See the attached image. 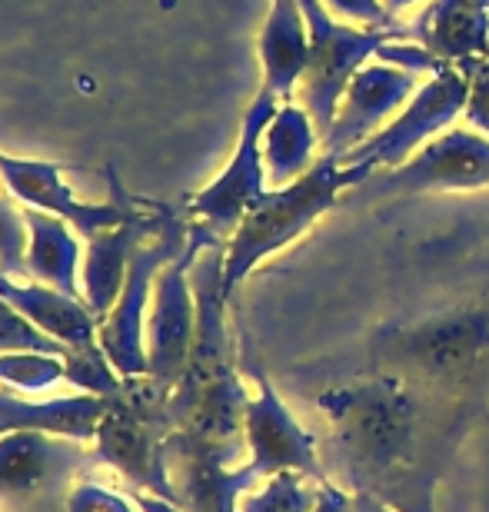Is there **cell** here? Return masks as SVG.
<instances>
[{
  "label": "cell",
  "mask_w": 489,
  "mask_h": 512,
  "mask_svg": "<svg viewBox=\"0 0 489 512\" xmlns=\"http://www.w3.org/2000/svg\"><path fill=\"white\" fill-rule=\"evenodd\" d=\"M317 406L333 423V449L353 493L396 512H433V489L476 406L433 396L393 376L330 389Z\"/></svg>",
  "instance_id": "cell-1"
},
{
  "label": "cell",
  "mask_w": 489,
  "mask_h": 512,
  "mask_svg": "<svg viewBox=\"0 0 489 512\" xmlns=\"http://www.w3.org/2000/svg\"><path fill=\"white\" fill-rule=\"evenodd\" d=\"M376 376L483 409L489 376V306H456L376 333Z\"/></svg>",
  "instance_id": "cell-2"
},
{
  "label": "cell",
  "mask_w": 489,
  "mask_h": 512,
  "mask_svg": "<svg viewBox=\"0 0 489 512\" xmlns=\"http://www.w3.org/2000/svg\"><path fill=\"white\" fill-rule=\"evenodd\" d=\"M373 173L376 170L370 163L343 167L330 153H320L317 163L300 180H293L290 187L263 193L257 207L247 210V217L240 220V227L227 240V256H223V293H227V300L267 256L290 247L326 210L336 207L340 190L360 187Z\"/></svg>",
  "instance_id": "cell-3"
},
{
  "label": "cell",
  "mask_w": 489,
  "mask_h": 512,
  "mask_svg": "<svg viewBox=\"0 0 489 512\" xmlns=\"http://www.w3.org/2000/svg\"><path fill=\"white\" fill-rule=\"evenodd\" d=\"M300 10L310 27V64L300 80V104L307 107L323 140L333 127L350 80L366 67V60L376 57L383 44H390L393 37H410V27L403 24L400 30H363L356 24H343L320 0H300Z\"/></svg>",
  "instance_id": "cell-4"
},
{
  "label": "cell",
  "mask_w": 489,
  "mask_h": 512,
  "mask_svg": "<svg viewBox=\"0 0 489 512\" xmlns=\"http://www.w3.org/2000/svg\"><path fill=\"white\" fill-rule=\"evenodd\" d=\"M97 463L84 443L67 436L14 429L0 436V503L14 512H64L70 489Z\"/></svg>",
  "instance_id": "cell-5"
},
{
  "label": "cell",
  "mask_w": 489,
  "mask_h": 512,
  "mask_svg": "<svg viewBox=\"0 0 489 512\" xmlns=\"http://www.w3.org/2000/svg\"><path fill=\"white\" fill-rule=\"evenodd\" d=\"M220 243L223 237H217L210 227L190 223L187 250L157 273L154 296H150V316L144 326V343L147 376H154L167 389H177L190 360L193 333H197V296H193L190 270L203 250L220 247Z\"/></svg>",
  "instance_id": "cell-6"
},
{
  "label": "cell",
  "mask_w": 489,
  "mask_h": 512,
  "mask_svg": "<svg viewBox=\"0 0 489 512\" xmlns=\"http://www.w3.org/2000/svg\"><path fill=\"white\" fill-rule=\"evenodd\" d=\"M187 243H190V223L173 210L157 237L137 247L114 310L100 320L97 343L124 380H130V376H147V343H144L147 313L144 310H150L157 273L170 260H177V256L187 250Z\"/></svg>",
  "instance_id": "cell-7"
},
{
  "label": "cell",
  "mask_w": 489,
  "mask_h": 512,
  "mask_svg": "<svg viewBox=\"0 0 489 512\" xmlns=\"http://www.w3.org/2000/svg\"><path fill=\"white\" fill-rule=\"evenodd\" d=\"M489 187V137L480 130H446L423 143L410 160L393 170L373 173L346 193V203H373L390 197L440 190Z\"/></svg>",
  "instance_id": "cell-8"
},
{
  "label": "cell",
  "mask_w": 489,
  "mask_h": 512,
  "mask_svg": "<svg viewBox=\"0 0 489 512\" xmlns=\"http://www.w3.org/2000/svg\"><path fill=\"white\" fill-rule=\"evenodd\" d=\"M223 256H227V243L203 250L190 270L193 296H197V333H193L187 370H183L180 383L170 393V403H167V416L173 429H180L187 423L193 406H197L213 386L227 380L230 373H237L233 370V356H230L227 320H223V310H227Z\"/></svg>",
  "instance_id": "cell-9"
},
{
  "label": "cell",
  "mask_w": 489,
  "mask_h": 512,
  "mask_svg": "<svg viewBox=\"0 0 489 512\" xmlns=\"http://www.w3.org/2000/svg\"><path fill=\"white\" fill-rule=\"evenodd\" d=\"M280 104V97H273L267 87H260V94L253 97V104L243 114L240 140L230 163L210 187L193 193L187 203V213H193L197 223L210 227L217 237H227V233L237 230L240 220L247 217V210L257 207L263 193L270 190L267 170H263V130H267Z\"/></svg>",
  "instance_id": "cell-10"
},
{
  "label": "cell",
  "mask_w": 489,
  "mask_h": 512,
  "mask_svg": "<svg viewBox=\"0 0 489 512\" xmlns=\"http://www.w3.org/2000/svg\"><path fill=\"white\" fill-rule=\"evenodd\" d=\"M470 100V74L453 64L443 74H436L430 84L420 87L413 100L386 124L376 137L360 143L346 157H340L343 167L353 163H370L373 170H393L413 157L423 143H430L436 133H443L456 117L466 110Z\"/></svg>",
  "instance_id": "cell-11"
},
{
  "label": "cell",
  "mask_w": 489,
  "mask_h": 512,
  "mask_svg": "<svg viewBox=\"0 0 489 512\" xmlns=\"http://www.w3.org/2000/svg\"><path fill=\"white\" fill-rule=\"evenodd\" d=\"M67 167L57 160H27V157H7L0 150V180L7 183V190L24 203V207H34L40 213H50V217H60L70 223L80 237H97L104 230H114L120 223H127L130 217H137L140 207L127 197L124 183L117 180V170L107 167V183L114 190V200L110 203H84L74 190L64 183Z\"/></svg>",
  "instance_id": "cell-12"
},
{
  "label": "cell",
  "mask_w": 489,
  "mask_h": 512,
  "mask_svg": "<svg viewBox=\"0 0 489 512\" xmlns=\"http://www.w3.org/2000/svg\"><path fill=\"white\" fill-rule=\"evenodd\" d=\"M163 456L183 512H240V499L260 483V473L250 463L227 469L237 456L187 429H173L163 443Z\"/></svg>",
  "instance_id": "cell-13"
},
{
  "label": "cell",
  "mask_w": 489,
  "mask_h": 512,
  "mask_svg": "<svg viewBox=\"0 0 489 512\" xmlns=\"http://www.w3.org/2000/svg\"><path fill=\"white\" fill-rule=\"evenodd\" d=\"M170 433V426L137 413L124 396H117L110 399L107 413L97 426L94 459L104 466H114L134 489L177 503V489L170 483L167 456H163V443H167Z\"/></svg>",
  "instance_id": "cell-14"
},
{
  "label": "cell",
  "mask_w": 489,
  "mask_h": 512,
  "mask_svg": "<svg viewBox=\"0 0 489 512\" xmlns=\"http://www.w3.org/2000/svg\"><path fill=\"white\" fill-rule=\"evenodd\" d=\"M416 90H420V80L410 70L380 64V60L366 64L350 80V87H346V94L340 100V110H336L333 127L320 140L323 153L340 160L350 150L360 147V143L376 137L386 127V120L400 114L406 100H413Z\"/></svg>",
  "instance_id": "cell-15"
},
{
  "label": "cell",
  "mask_w": 489,
  "mask_h": 512,
  "mask_svg": "<svg viewBox=\"0 0 489 512\" xmlns=\"http://www.w3.org/2000/svg\"><path fill=\"white\" fill-rule=\"evenodd\" d=\"M260 393L247 406V449L250 466L257 469L260 479L277 473H303L317 483H326V473L317 456V439L303 429L270 380L257 370Z\"/></svg>",
  "instance_id": "cell-16"
},
{
  "label": "cell",
  "mask_w": 489,
  "mask_h": 512,
  "mask_svg": "<svg viewBox=\"0 0 489 512\" xmlns=\"http://www.w3.org/2000/svg\"><path fill=\"white\" fill-rule=\"evenodd\" d=\"M170 207H157L140 210L137 217H130L127 223H120L114 230H104L97 237L87 240V260H84V303L87 310L104 320V316L114 310L120 286L127 280L130 260H134L137 247L147 237H157L163 230V223L170 217Z\"/></svg>",
  "instance_id": "cell-17"
},
{
  "label": "cell",
  "mask_w": 489,
  "mask_h": 512,
  "mask_svg": "<svg viewBox=\"0 0 489 512\" xmlns=\"http://www.w3.org/2000/svg\"><path fill=\"white\" fill-rule=\"evenodd\" d=\"M0 296L17 313H24L37 330L54 336L70 350H84V346L97 343L100 320L87 310L80 296H67L47 283H14L7 273H0Z\"/></svg>",
  "instance_id": "cell-18"
},
{
  "label": "cell",
  "mask_w": 489,
  "mask_h": 512,
  "mask_svg": "<svg viewBox=\"0 0 489 512\" xmlns=\"http://www.w3.org/2000/svg\"><path fill=\"white\" fill-rule=\"evenodd\" d=\"M260 64L263 87L287 104L310 64V27L300 0H273L267 24L260 30Z\"/></svg>",
  "instance_id": "cell-19"
},
{
  "label": "cell",
  "mask_w": 489,
  "mask_h": 512,
  "mask_svg": "<svg viewBox=\"0 0 489 512\" xmlns=\"http://www.w3.org/2000/svg\"><path fill=\"white\" fill-rule=\"evenodd\" d=\"M410 40L446 64L483 57L489 44V10L476 0H433L410 24Z\"/></svg>",
  "instance_id": "cell-20"
},
{
  "label": "cell",
  "mask_w": 489,
  "mask_h": 512,
  "mask_svg": "<svg viewBox=\"0 0 489 512\" xmlns=\"http://www.w3.org/2000/svg\"><path fill=\"white\" fill-rule=\"evenodd\" d=\"M107 406L110 399L90 393L47 399V403H27V399L0 389V436L14 433V429H37V433L77 439V443H94Z\"/></svg>",
  "instance_id": "cell-21"
},
{
  "label": "cell",
  "mask_w": 489,
  "mask_h": 512,
  "mask_svg": "<svg viewBox=\"0 0 489 512\" xmlns=\"http://www.w3.org/2000/svg\"><path fill=\"white\" fill-rule=\"evenodd\" d=\"M317 143L320 130L313 124L303 104H280L273 120L263 130V170H267L270 190L290 187L300 180L313 163H317Z\"/></svg>",
  "instance_id": "cell-22"
},
{
  "label": "cell",
  "mask_w": 489,
  "mask_h": 512,
  "mask_svg": "<svg viewBox=\"0 0 489 512\" xmlns=\"http://www.w3.org/2000/svg\"><path fill=\"white\" fill-rule=\"evenodd\" d=\"M24 223L30 233L27 243V273L37 283H47L54 290L77 296V263H80V243L74 237V227L60 217L40 213L34 207H24Z\"/></svg>",
  "instance_id": "cell-23"
},
{
  "label": "cell",
  "mask_w": 489,
  "mask_h": 512,
  "mask_svg": "<svg viewBox=\"0 0 489 512\" xmlns=\"http://www.w3.org/2000/svg\"><path fill=\"white\" fill-rule=\"evenodd\" d=\"M247 386L237 373H230L227 380L217 383L207 396L193 406V413L187 416V423L180 429L207 439L213 446L230 449L233 456H240V449L247 446Z\"/></svg>",
  "instance_id": "cell-24"
},
{
  "label": "cell",
  "mask_w": 489,
  "mask_h": 512,
  "mask_svg": "<svg viewBox=\"0 0 489 512\" xmlns=\"http://www.w3.org/2000/svg\"><path fill=\"white\" fill-rule=\"evenodd\" d=\"M320 483L303 473L267 476L263 486H253L240 499V512H317Z\"/></svg>",
  "instance_id": "cell-25"
},
{
  "label": "cell",
  "mask_w": 489,
  "mask_h": 512,
  "mask_svg": "<svg viewBox=\"0 0 489 512\" xmlns=\"http://www.w3.org/2000/svg\"><path fill=\"white\" fill-rule=\"evenodd\" d=\"M67 380V360L50 353H0V383L10 389L37 393Z\"/></svg>",
  "instance_id": "cell-26"
},
{
  "label": "cell",
  "mask_w": 489,
  "mask_h": 512,
  "mask_svg": "<svg viewBox=\"0 0 489 512\" xmlns=\"http://www.w3.org/2000/svg\"><path fill=\"white\" fill-rule=\"evenodd\" d=\"M67 383H74L77 389H84L90 396H104V399L124 396V376L114 370V363L107 360L100 343L84 346V350H70Z\"/></svg>",
  "instance_id": "cell-27"
},
{
  "label": "cell",
  "mask_w": 489,
  "mask_h": 512,
  "mask_svg": "<svg viewBox=\"0 0 489 512\" xmlns=\"http://www.w3.org/2000/svg\"><path fill=\"white\" fill-rule=\"evenodd\" d=\"M0 353H50L70 356V346L57 343L54 336L37 330L24 313H17L4 296H0Z\"/></svg>",
  "instance_id": "cell-28"
},
{
  "label": "cell",
  "mask_w": 489,
  "mask_h": 512,
  "mask_svg": "<svg viewBox=\"0 0 489 512\" xmlns=\"http://www.w3.org/2000/svg\"><path fill=\"white\" fill-rule=\"evenodd\" d=\"M27 227L24 213L14 210L10 203L0 197V273L14 276V273H27Z\"/></svg>",
  "instance_id": "cell-29"
},
{
  "label": "cell",
  "mask_w": 489,
  "mask_h": 512,
  "mask_svg": "<svg viewBox=\"0 0 489 512\" xmlns=\"http://www.w3.org/2000/svg\"><path fill=\"white\" fill-rule=\"evenodd\" d=\"M64 512H140L134 499H124L114 489L90 483V479H80V483L70 489Z\"/></svg>",
  "instance_id": "cell-30"
},
{
  "label": "cell",
  "mask_w": 489,
  "mask_h": 512,
  "mask_svg": "<svg viewBox=\"0 0 489 512\" xmlns=\"http://www.w3.org/2000/svg\"><path fill=\"white\" fill-rule=\"evenodd\" d=\"M470 74V100H466V124L489 137V60L486 57H470L460 64Z\"/></svg>",
  "instance_id": "cell-31"
},
{
  "label": "cell",
  "mask_w": 489,
  "mask_h": 512,
  "mask_svg": "<svg viewBox=\"0 0 489 512\" xmlns=\"http://www.w3.org/2000/svg\"><path fill=\"white\" fill-rule=\"evenodd\" d=\"M336 20L343 24H370L376 30H400L390 10L383 7V0H320Z\"/></svg>",
  "instance_id": "cell-32"
},
{
  "label": "cell",
  "mask_w": 489,
  "mask_h": 512,
  "mask_svg": "<svg viewBox=\"0 0 489 512\" xmlns=\"http://www.w3.org/2000/svg\"><path fill=\"white\" fill-rule=\"evenodd\" d=\"M376 60L380 64H390V67H400V70H410V74H443L446 60L433 57L430 50H426L423 44H383L380 50H376Z\"/></svg>",
  "instance_id": "cell-33"
},
{
  "label": "cell",
  "mask_w": 489,
  "mask_h": 512,
  "mask_svg": "<svg viewBox=\"0 0 489 512\" xmlns=\"http://www.w3.org/2000/svg\"><path fill=\"white\" fill-rule=\"evenodd\" d=\"M317 512H353V496L343 493L340 486H333L330 479L320 483V503Z\"/></svg>",
  "instance_id": "cell-34"
},
{
  "label": "cell",
  "mask_w": 489,
  "mask_h": 512,
  "mask_svg": "<svg viewBox=\"0 0 489 512\" xmlns=\"http://www.w3.org/2000/svg\"><path fill=\"white\" fill-rule=\"evenodd\" d=\"M353 512H396V509L370 493H353Z\"/></svg>",
  "instance_id": "cell-35"
},
{
  "label": "cell",
  "mask_w": 489,
  "mask_h": 512,
  "mask_svg": "<svg viewBox=\"0 0 489 512\" xmlns=\"http://www.w3.org/2000/svg\"><path fill=\"white\" fill-rule=\"evenodd\" d=\"M416 4V0H383V7L386 10H390V14L396 17V14H400V10H406V7H413Z\"/></svg>",
  "instance_id": "cell-36"
},
{
  "label": "cell",
  "mask_w": 489,
  "mask_h": 512,
  "mask_svg": "<svg viewBox=\"0 0 489 512\" xmlns=\"http://www.w3.org/2000/svg\"><path fill=\"white\" fill-rule=\"evenodd\" d=\"M476 4H480V7H486V10H489V0H476Z\"/></svg>",
  "instance_id": "cell-37"
},
{
  "label": "cell",
  "mask_w": 489,
  "mask_h": 512,
  "mask_svg": "<svg viewBox=\"0 0 489 512\" xmlns=\"http://www.w3.org/2000/svg\"><path fill=\"white\" fill-rule=\"evenodd\" d=\"M483 57H486V60H489V44H486V54H483Z\"/></svg>",
  "instance_id": "cell-38"
}]
</instances>
